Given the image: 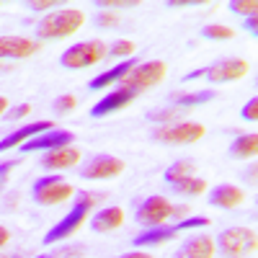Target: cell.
Masks as SVG:
<instances>
[{
  "label": "cell",
  "instance_id": "obj_35",
  "mask_svg": "<svg viewBox=\"0 0 258 258\" xmlns=\"http://www.w3.org/2000/svg\"><path fill=\"white\" fill-rule=\"evenodd\" d=\"M96 24H98V26H116V24H119V16L111 13V11H101V13L96 16Z\"/></svg>",
  "mask_w": 258,
  "mask_h": 258
},
{
  "label": "cell",
  "instance_id": "obj_12",
  "mask_svg": "<svg viewBox=\"0 0 258 258\" xmlns=\"http://www.w3.org/2000/svg\"><path fill=\"white\" fill-rule=\"evenodd\" d=\"M41 47L39 39L26 36H0V59H26Z\"/></svg>",
  "mask_w": 258,
  "mask_h": 258
},
{
  "label": "cell",
  "instance_id": "obj_19",
  "mask_svg": "<svg viewBox=\"0 0 258 258\" xmlns=\"http://www.w3.org/2000/svg\"><path fill=\"white\" fill-rule=\"evenodd\" d=\"M137 62H140L137 57H129V59H124V62L114 64V68H111L109 73H101V75H96V78L88 83V88H91V91H103V88H109V85H114V83H121V80L126 78V73L132 70Z\"/></svg>",
  "mask_w": 258,
  "mask_h": 258
},
{
  "label": "cell",
  "instance_id": "obj_11",
  "mask_svg": "<svg viewBox=\"0 0 258 258\" xmlns=\"http://www.w3.org/2000/svg\"><path fill=\"white\" fill-rule=\"evenodd\" d=\"M124 170V160L114 155H93L88 163L83 165L80 178L85 181H106V178H116Z\"/></svg>",
  "mask_w": 258,
  "mask_h": 258
},
{
  "label": "cell",
  "instance_id": "obj_37",
  "mask_svg": "<svg viewBox=\"0 0 258 258\" xmlns=\"http://www.w3.org/2000/svg\"><path fill=\"white\" fill-rule=\"evenodd\" d=\"M54 6H57L54 0H31L29 3L31 11H47V8H54Z\"/></svg>",
  "mask_w": 258,
  "mask_h": 258
},
{
  "label": "cell",
  "instance_id": "obj_5",
  "mask_svg": "<svg viewBox=\"0 0 258 258\" xmlns=\"http://www.w3.org/2000/svg\"><path fill=\"white\" fill-rule=\"evenodd\" d=\"M248 62L240 59V57H225V59H217L209 68H202V70H194L188 75H183V80H197V78H207L209 83H230V80H240L248 75Z\"/></svg>",
  "mask_w": 258,
  "mask_h": 258
},
{
  "label": "cell",
  "instance_id": "obj_31",
  "mask_svg": "<svg viewBox=\"0 0 258 258\" xmlns=\"http://www.w3.org/2000/svg\"><path fill=\"white\" fill-rule=\"evenodd\" d=\"M197 227H209V217H183L176 222V230L183 232V230H197Z\"/></svg>",
  "mask_w": 258,
  "mask_h": 258
},
{
  "label": "cell",
  "instance_id": "obj_39",
  "mask_svg": "<svg viewBox=\"0 0 258 258\" xmlns=\"http://www.w3.org/2000/svg\"><path fill=\"white\" fill-rule=\"evenodd\" d=\"M116 258H153V255H150L147 250H132V253H121Z\"/></svg>",
  "mask_w": 258,
  "mask_h": 258
},
{
  "label": "cell",
  "instance_id": "obj_40",
  "mask_svg": "<svg viewBox=\"0 0 258 258\" xmlns=\"http://www.w3.org/2000/svg\"><path fill=\"white\" fill-rule=\"evenodd\" d=\"M8 238H11V232H8L3 225H0V248H3V245L8 243Z\"/></svg>",
  "mask_w": 258,
  "mask_h": 258
},
{
  "label": "cell",
  "instance_id": "obj_30",
  "mask_svg": "<svg viewBox=\"0 0 258 258\" xmlns=\"http://www.w3.org/2000/svg\"><path fill=\"white\" fill-rule=\"evenodd\" d=\"M21 165V158H13V160H3L0 163V191H6L8 181H11V173H13V168Z\"/></svg>",
  "mask_w": 258,
  "mask_h": 258
},
{
  "label": "cell",
  "instance_id": "obj_9",
  "mask_svg": "<svg viewBox=\"0 0 258 258\" xmlns=\"http://www.w3.org/2000/svg\"><path fill=\"white\" fill-rule=\"evenodd\" d=\"M170 212H173V204H170L165 197H147L145 202L137 204L135 220L142 227H160L170 220Z\"/></svg>",
  "mask_w": 258,
  "mask_h": 258
},
{
  "label": "cell",
  "instance_id": "obj_8",
  "mask_svg": "<svg viewBox=\"0 0 258 258\" xmlns=\"http://www.w3.org/2000/svg\"><path fill=\"white\" fill-rule=\"evenodd\" d=\"M204 135H207L204 124H199V121H178V124H168V126L155 129L153 140L160 142V145H194Z\"/></svg>",
  "mask_w": 258,
  "mask_h": 258
},
{
  "label": "cell",
  "instance_id": "obj_10",
  "mask_svg": "<svg viewBox=\"0 0 258 258\" xmlns=\"http://www.w3.org/2000/svg\"><path fill=\"white\" fill-rule=\"evenodd\" d=\"M75 142V135L70 129H49L44 135H36L31 137L29 142L21 145V153H52V150H59V147H68Z\"/></svg>",
  "mask_w": 258,
  "mask_h": 258
},
{
  "label": "cell",
  "instance_id": "obj_2",
  "mask_svg": "<svg viewBox=\"0 0 258 258\" xmlns=\"http://www.w3.org/2000/svg\"><path fill=\"white\" fill-rule=\"evenodd\" d=\"M83 24H85V13L80 8H59L39 21L36 36H39V41L41 39H64V36H73Z\"/></svg>",
  "mask_w": 258,
  "mask_h": 258
},
{
  "label": "cell",
  "instance_id": "obj_20",
  "mask_svg": "<svg viewBox=\"0 0 258 258\" xmlns=\"http://www.w3.org/2000/svg\"><path fill=\"white\" fill-rule=\"evenodd\" d=\"M121 222H124V212L119 207H103L91 217V230L93 232H111V230L121 227Z\"/></svg>",
  "mask_w": 258,
  "mask_h": 258
},
{
  "label": "cell",
  "instance_id": "obj_32",
  "mask_svg": "<svg viewBox=\"0 0 258 258\" xmlns=\"http://www.w3.org/2000/svg\"><path fill=\"white\" fill-rule=\"evenodd\" d=\"M96 6H98L101 11H111V8L121 11V8H137L140 3H137V0H98Z\"/></svg>",
  "mask_w": 258,
  "mask_h": 258
},
{
  "label": "cell",
  "instance_id": "obj_42",
  "mask_svg": "<svg viewBox=\"0 0 258 258\" xmlns=\"http://www.w3.org/2000/svg\"><path fill=\"white\" fill-rule=\"evenodd\" d=\"M6 109H8V101L0 96V114H6Z\"/></svg>",
  "mask_w": 258,
  "mask_h": 258
},
{
  "label": "cell",
  "instance_id": "obj_7",
  "mask_svg": "<svg viewBox=\"0 0 258 258\" xmlns=\"http://www.w3.org/2000/svg\"><path fill=\"white\" fill-rule=\"evenodd\" d=\"M73 197V186L62 181V176H41L31 186V199L39 207H54Z\"/></svg>",
  "mask_w": 258,
  "mask_h": 258
},
{
  "label": "cell",
  "instance_id": "obj_4",
  "mask_svg": "<svg viewBox=\"0 0 258 258\" xmlns=\"http://www.w3.org/2000/svg\"><path fill=\"white\" fill-rule=\"evenodd\" d=\"M106 54H109V47L103 44L101 39H91V41H78V44L68 47L59 57V64L68 70H83L91 68V64L101 62Z\"/></svg>",
  "mask_w": 258,
  "mask_h": 258
},
{
  "label": "cell",
  "instance_id": "obj_34",
  "mask_svg": "<svg viewBox=\"0 0 258 258\" xmlns=\"http://www.w3.org/2000/svg\"><path fill=\"white\" fill-rule=\"evenodd\" d=\"M240 116H243L245 121H255V119H258V98H255V96L240 109Z\"/></svg>",
  "mask_w": 258,
  "mask_h": 258
},
{
  "label": "cell",
  "instance_id": "obj_26",
  "mask_svg": "<svg viewBox=\"0 0 258 258\" xmlns=\"http://www.w3.org/2000/svg\"><path fill=\"white\" fill-rule=\"evenodd\" d=\"M202 36L204 39H214V41H225V39H232L235 31L230 26H222V24H209L202 29Z\"/></svg>",
  "mask_w": 258,
  "mask_h": 258
},
{
  "label": "cell",
  "instance_id": "obj_41",
  "mask_svg": "<svg viewBox=\"0 0 258 258\" xmlns=\"http://www.w3.org/2000/svg\"><path fill=\"white\" fill-rule=\"evenodd\" d=\"M188 207H173V212H170V217H181V214H186Z\"/></svg>",
  "mask_w": 258,
  "mask_h": 258
},
{
  "label": "cell",
  "instance_id": "obj_24",
  "mask_svg": "<svg viewBox=\"0 0 258 258\" xmlns=\"http://www.w3.org/2000/svg\"><path fill=\"white\" fill-rule=\"evenodd\" d=\"M170 191H173L176 197H199V194L207 191V181L199 178V176H188V178L173 183V186H170Z\"/></svg>",
  "mask_w": 258,
  "mask_h": 258
},
{
  "label": "cell",
  "instance_id": "obj_38",
  "mask_svg": "<svg viewBox=\"0 0 258 258\" xmlns=\"http://www.w3.org/2000/svg\"><path fill=\"white\" fill-rule=\"evenodd\" d=\"M243 26H245L248 34L255 36V34H258V16H255V13H253V16H245V24H243Z\"/></svg>",
  "mask_w": 258,
  "mask_h": 258
},
{
  "label": "cell",
  "instance_id": "obj_21",
  "mask_svg": "<svg viewBox=\"0 0 258 258\" xmlns=\"http://www.w3.org/2000/svg\"><path fill=\"white\" fill-rule=\"evenodd\" d=\"M230 158L235 160H248L258 153V137L255 135H240V137H235L232 145H230Z\"/></svg>",
  "mask_w": 258,
  "mask_h": 258
},
{
  "label": "cell",
  "instance_id": "obj_6",
  "mask_svg": "<svg viewBox=\"0 0 258 258\" xmlns=\"http://www.w3.org/2000/svg\"><path fill=\"white\" fill-rule=\"evenodd\" d=\"M165 73H168V64H165L163 59H147V62H137L135 68L126 73V78H124L119 85H121V88H129V91L140 93V91H145V88H153V85L163 83Z\"/></svg>",
  "mask_w": 258,
  "mask_h": 258
},
{
  "label": "cell",
  "instance_id": "obj_18",
  "mask_svg": "<svg viewBox=\"0 0 258 258\" xmlns=\"http://www.w3.org/2000/svg\"><path fill=\"white\" fill-rule=\"evenodd\" d=\"M80 158H83L80 150L73 147V145H68V147H59V150L47 153L44 158H41V168H47V170H64V168L78 165Z\"/></svg>",
  "mask_w": 258,
  "mask_h": 258
},
{
  "label": "cell",
  "instance_id": "obj_43",
  "mask_svg": "<svg viewBox=\"0 0 258 258\" xmlns=\"http://www.w3.org/2000/svg\"><path fill=\"white\" fill-rule=\"evenodd\" d=\"M36 258H52V255H49V253H47V255H36Z\"/></svg>",
  "mask_w": 258,
  "mask_h": 258
},
{
  "label": "cell",
  "instance_id": "obj_28",
  "mask_svg": "<svg viewBox=\"0 0 258 258\" xmlns=\"http://www.w3.org/2000/svg\"><path fill=\"white\" fill-rule=\"evenodd\" d=\"M132 52H135V41H129V39H119L109 47V54H114V57H126L129 59Z\"/></svg>",
  "mask_w": 258,
  "mask_h": 258
},
{
  "label": "cell",
  "instance_id": "obj_25",
  "mask_svg": "<svg viewBox=\"0 0 258 258\" xmlns=\"http://www.w3.org/2000/svg\"><path fill=\"white\" fill-rule=\"evenodd\" d=\"M181 111H183V109H176V106H168V109L150 111V114H147V119H150V121H158V124H163V126H168V124H178Z\"/></svg>",
  "mask_w": 258,
  "mask_h": 258
},
{
  "label": "cell",
  "instance_id": "obj_14",
  "mask_svg": "<svg viewBox=\"0 0 258 258\" xmlns=\"http://www.w3.org/2000/svg\"><path fill=\"white\" fill-rule=\"evenodd\" d=\"M49 129H54V124L47 121V119L31 121V124H26V126H21V129H16V132H11L8 137L0 140V153H6V150H13V147H21L24 142H29L31 137L44 135V132H49Z\"/></svg>",
  "mask_w": 258,
  "mask_h": 258
},
{
  "label": "cell",
  "instance_id": "obj_22",
  "mask_svg": "<svg viewBox=\"0 0 258 258\" xmlns=\"http://www.w3.org/2000/svg\"><path fill=\"white\" fill-rule=\"evenodd\" d=\"M217 98L214 91H197V93H173L170 96V103L176 109H188V106H202V103H209Z\"/></svg>",
  "mask_w": 258,
  "mask_h": 258
},
{
  "label": "cell",
  "instance_id": "obj_1",
  "mask_svg": "<svg viewBox=\"0 0 258 258\" xmlns=\"http://www.w3.org/2000/svg\"><path fill=\"white\" fill-rule=\"evenodd\" d=\"M103 199H106V194H98V191H80L78 197H75L73 209L64 214V217H62L54 227H49V232L44 235V243H47V245H54V243H59V240H64V238H70V235H75V232L80 230V225L88 220L91 209H93L98 202H103Z\"/></svg>",
  "mask_w": 258,
  "mask_h": 258
},
{
  "label": "cell",
  "instance_id": "obj_15",
  "mask_svg": "<svg viewBox=\"0 0 258 258\" xmlns=\"http://www.w3.org/2000/svg\"><path fill=\"white\" fill-rule=\"evenodd\" d=\"M243 199H245L243 188L235 186V183H220V186H214L209 191V197H207V202L212 207H217V209H232V207L243 204Z\"/></svg>",
  "mask_w": 258,
  "mask_h": 258
},
{
  "label": "cell",
  "instance_id": "obj_16",
  "mask_svg": "<svg viewBox=\"0 0 258 258\" xmlns=\"http://www.w3.org/2000/svg\"><path fill=\"white\" fill-rule=\"evenodd\" d=\"M214 250L217 248H214L212 238H207V235H191V238H186L178 245L173 258H212Z\"/></svg>",
  "mask_w": 258,
  "mask_h": 258
},
{
  "label": "cell",
  "instance_id": "obj_23",
  "mask_svg": "<svg viewBox=\"0 0 258 258\" xmlns=\"http://www.w3.org/2000/svg\"><path fill=\"white\" fill-rule=\"evenodd\" d=\"M197 173V163L194 160H176L170 168H165V183L168 186H173V183H178V181H183V178H188V176H194Z\"/></svg>",
  "mask_w": 258,
  "mask_h": 258
},
{
  "label": "cell",
  "instance_id": "obj_33",
  "mask_svg": "<svg viewBox=\"0 0 258 258\" xmlns=\"http://www.w3.org/2000/svg\"><path fill=\"white\" fill-rule=\"evenodd\" d=\"M52 258H83L85 255V248L83 245H64L59 248L57 253H49Z\"/></svg>",
  "mask_w": 258,
  "mask_h": 258
},
{
  "label": "cell",
  "instance_id": "obj_36",
  "mask_svg": "<svg viewBox=\"0 0 258 258\" xmlns=\"http://www.w3.org/2000/svg\"><path fill=\"white\" fill-rule=\"evenodd\" d=\"M26 114H31V103H21V106H16V109H11V114H6V119L13 121V119L26 116Z\"/></svg>",
  "mask_w": 258,
  "mask_h": 258
},
{
  "label": "cell",
  "instance_id": "obj_29",
  "mask_svg": "<svg viewBox=\"0 0 258 258\" xmlns=\"http://www.w3.org/2000/svg\"><path fill=\"white\" fill-rule=\"evenodd\" d=\"M78 106V98L75 96H70V93H64V96H57L54 98V103H52V109L57 111V114H68V111H73Z\"/></svg>",
  "mask_w": 258,
  "mask_h": 258
},
{
  "label": "cell",
  "instance_id": "obj_17",
  "mask_svg": "<svg viewBox=\"0 0 258 258\" xmlns=\"http://www.w3.org/2000/svg\"><path fill=\"white\" fill-rule=\"evenodd\" d=\"M178 235L176 225H160V227H145L137 238H132L135 248H153V245H163L168 240H173Z\"/></svg>",
  "mask_w": 258,
  "mask_h": 258
},
{
  "label": "cell",
  "instance_id": "obj_27",
  "mask_svg": "<svg viewBox=\"0 0 258 258\" xmlns=\"http://www.w3.org/2000/svg\"><path fill=\"white\" fill-rule=\"evenodd\" d=\"M227 11L238 13V16H253L258 11V3H255V0H230Z\"/></svg>",
  "mask_w": 258,
  "mask_h": 258
},
{
  "label": "cell",
  "instance_id": "obj_13",
  "mask_svg": "<svg viewBox=\"0 0 258 258\" xmlns=\"http://www.w3.org/2000/svg\"><path fill=\"white\" fill-rule=\"evenodd\" d=\"M137 98V93L135 91H129V88H119L116 91H111V93H106L98 103H93V109H91V116L93 119H101V116H109V114H114V111H119V109H124V106H129Z\"/></svg>",
  "mask_w": 258,
  "mask_h": 258
},
{
  "label": "cell",
  "instance_id": "obj_3",
  "mask_svg": "<svg viewBox=\"0 0 258 258\" xmlns=\"http://www.w3.org/2000/svg\"><path fill=\"white\" fill-rule=\"evenodd\" d=\"M214 248L225 258H250L258 248V238L248 227H227L217 235Z\"/></svg>",
  "mask_w": 258,
  "mask_h": 258
}]
</instances>
